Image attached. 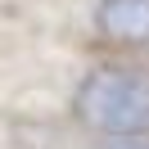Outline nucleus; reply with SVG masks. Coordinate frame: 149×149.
Segmentation results:
<instances>
[{
    "label": "nucleus",
    "instance_id": "nucleus-1",
    "mask_svg": "<svg viewBox=\"0 0 149 149\" xmlns=\"http://www.w3.org/2000/svg\"><path fill=\"white\" fill-rule=\"evenodd\" d=\"M77 113L104 136H145L149 131V77L131 68H100L77 91Z\"/></svg>",
    "mask_w": 149,
    "mask_h": 149
},
{
    "label": "nucleus",
    "instance_id": "nucleus-2",
    "mask_svg": "<svg viewBox=\"0 0 149 149\" xmlns=\"http://www.w3.org/2000/svg\"><path fill=\"white\" fill-rule=\"evenodd\" d=\"M95 23L109 41L149 45V0H100Z\"/></svg>",
    "mask_w": 149,
    "mask_h": 149
},
{
    "label": "nucleus",
    "instance_id": "nucleus-3",
    "mask_svg": "<svg viewBox=\"0 0 149 149\" xmlns=\"http://www.w3.org/2000/svg\"><path fill=\"white\" fill-rule=\"evenodd\" d=\"M109 149H149V145H109Z\"/></svg>",
    "mask_w": 149,
    "mask_h": 149
}]
</instances>
